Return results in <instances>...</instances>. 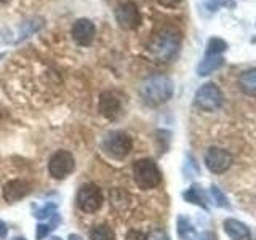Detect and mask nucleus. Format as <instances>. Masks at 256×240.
I'll list each match as a JSON object with an SVG mask.
<instances>
[{"instance_id": "dca6fc26", "label": "nucleus", "mask_w": 256, "mask_h": 240, "mask_svg": "<svg viewBox=\"0 0 256 240\" xmlns=\"http://www.w3.org/2000/svg\"><path fill=\"white\" fill-rule=\"evenodd\" d=\"M224 60L222 54H214V56H204V60L200 61V64L197 66V74L200 77L210 76L213 72H216L218 69H221L224 66Z\"/></svg>"}, {"instance_id": "cd10ccee", "label": "nucleus", "mask_w": 256, "mask_h": 240, "mask_svg": "<svg viewBox=\"0 0 256 240\" xmlns=\"http://www.w3.org/2000/svg\"><path fill=\"white\" fill-rule=\"evenodd\" d=\"M148 240H170V237L166 236V232L162 229H157V230H152Z\"/></svg>"}, {"instance_id": "aec40b11", "label": "nucleus", "mask_w": 256, "mask_h": 240, "mask_svg": "<svg viewBox=\"0 0 256 240\" xmlns=\"http://www.w3.org/2000/svg\"><path fill=\"white\" fill-rule=\"evenodd\" d=\"M228 42L224 38L218 37V36H213L208 38L206 42V48H205V54L206 56H214V54H222L224 52L228 50Z\"/></svg>"}, {"instance_id": "4be33fe9", "label": "nucleus", "mask_w": 256, "mask_h": 240, "mask_svg": "<svg viewBox=\"0 0 256 240\" xmlns=\"http://www.w3.org/2000/svg\"><path fill=\"white\" fill-rule=\"evenodd\" d=\"M184 198L190 204L206 206L205 205V192L200 186H190L186 192H184Z\"/></svg>"}, {"instance_id": "6e6552de", "label": "nucleus", "mask_w": 256, "mask_h": 240, "mask_svg": "<svg viewBox=\"0 0 256 240\" xmlns=\"http://www.w3.org/2000/svg\"><path fill=\"white\" fill-rule=\"evenodd\" d=\"M76 170V158L69 150H56L48 160V173L54 180H64Z\"/></svg>"}, {"instance_id": "f3484780", "label": "nucleus", "mask_w": 256, "mask_h": 240, "mask_svg": "<svg viewBox=\"0 0 256 240\" xmlns=\"http://www.w3.org/2000/svg\"><path fill=\"white\" fill-rule=\"evenodd\" d=\"M132 202V197L130 194L125 190V189H120V188H116L109 192V204L110 206L114 208L116 212H124L128 208Z\"/></svg>"}, {"instance_id": "bb28decb", "label": "nucleus", "mask_w": 256, "mask_h": 240, "mask_svg": "<svg viewBox=\"0 0 256 240\" xmlns=\"http://www.w3.org/2000/svg\"><path fill=\"white\" fill-rule=\"evenodd\" d=\"M125 240H148V236H146V234H142L141 230H134V229H132V230H128V232H126Z\"/></svg>"}, {"instance_id": "4468645a", "label": "nucleus", "mask_w": 256, "mask_h": 240, "mask_svg": "<svg viewBox=\"0 0 256 240\" xmlns=\"http://www.w3.org/2000/svg\"><path fill=\"white\" fill-rule=\"evenodd\" d=\"M224 230L230 237V240H252V232L246 224L234 218H228L224 221Z\"/></svg>"}, {"instance_id": "20e7f679", "label": "nucleus", "mask_w": 256, "mask_h": 240, "mask_svg": "<svg viewBox=\"0 0 256 240\" xmlns=\"http://www.w3.org/2000/svg\"><path fill=\"white\" fill-rule=\"evenodd\" d=\"M114 18L120 29L134 32L142 24V12L134 0H120L114 8Z\"/></svg>"}, {"instance_id": "f257e3e1", "label": "nucleus", "mask_w": 256, "mask_h": 240, "mask_svg": "<svg viewBox=\"0 0 256 240\" xmlns=\"http://www.w3.org/2000/svg\"><path fill=\"white\" fill-rule=\"evenodd\" d=\"M182 34L174 26H162L152 32L146 44V54L154 62H168L180 53Z\"/></svg>"}, {"instance_id": "c756f323", "label": "nucleus", "mask_w": 256, "mask_h": 240, "mask_svg": "<svg viewBox=\"0 0 256 240\" xmlns=\"http://www.w3.org/2000/svg\"><path fill=\"white\" fill-rule=\"evenodd\" d=\"M197 240H216V237H214V234H212V232H205V234L200 236Z\"/></svg>"}, {"instance_id": "b1692460", "label": "nucleus", "mask_w": 256, "mask_h": 240, "mask_svg": "<svg viewBox=\"0 0 256 240\" xmlns=\"http://www.w3.org/2000/svg\"><path fill=\"white\" fill-rule=\"evenodd\" d=\"M53 214H56V204H45L42 208L36 212V218L38 220H50Z\"/></svg>"}, {"instance_id": "a878e982", "label": "nucleus", "mask_w": 256, "mask_h": 240, "mask_svg": "<svg viewBox=\"0 0 256 240\" xmlns=\"http://www.w3.org/2000/svg\"><path fill=\"white\" fill-rule=\"evenodd\" d=\"M212 197H213V200H214V204L216 205H220V206H228V198L224 197V194L222 192L218 189V188H212Z\"/></svg>"}, {"instance_id": "2f4dec72", "label": "nucleus", "mask_w": 256, "mask_h": 240, "mask_svg": "<svg viewBox=\"0 0 256 240\" xmlns=\"http://www.w3.org/2000/svg\"><path fill=\"white\" fill-rule=\"evenodd\" d=\"M12 240H26L24 237H14V238H12Z\"/></svg>"}, {"instance_id": "f8f14e48", "label": "nucleus", "mask_w": 256, "mask_h": 240, "mask_svg": "<svg viewBox=\"0 0 256 240\" xmlns=\"http://www.w3.org/2000/svg\"><path fill=\"white\" fill-rule=\"evenodd\" d=\"M30 190H32V186L26 180L14 178L5 182V186L2 189V197L8 204H16V202H20L21 198L28 197L30 194Z\"/></svg>"}, {"instance_id": "c85d7f7f", "label": "nucleus", "mask_w": 256, "mask_h": 240, "mask_svg": "<svg viewBox=\"0 0 256 240\" xmlns=\"http://www.w3.org/2000/svg\"><path fill=\"white\" fill-rule=\"evenodd\" d=\"M8 234V228H6V224L0 220V238H5Z\"/></svg>"}, {"instance_id": "9b49d317", "label": "nucleus", "mask_w": 256, "mask_h": 240, "mask_svg": "<svg viewBox=\"0 0 256 240\" xmlns=\"http://www.w3.org/2000/svg\"><path fill=\"white\" fill-rule=\"evenodd\" d=\"M205 165L213 173H224L232 165V156L226 149L210 148L205 152Z\"/></svg>"}, {"instance_id": "2eb2a0df", "label": "nucleus", "mask_w": 256, "mask_h": 240, "mask_svg": "<svg viewBox=\"0 0 256 240\" xmlns=\"http://www.w3.org/2000/svg\"><path fill=\"white\" fill-rule=\"evenodd\" d=\"M44 18H38V16H34L29 21H24L18 26V32H16V38L13 44H20L22 40H26L28 37L34 36L36 32H38L40 29L44 28Z\"/></svg>"}, {"instance_id": "393cba45", "label": "nucleus", "mask_w": 256, "mask_h": 240, "mask_svg": "<svg viewBox=\"0 0 256 240\" xmlns=\"http://www.w3.org/2000/svg\"><path fill=\"white\" fill-rule=\"evenodd\" d=\"M154 2L160 6V8H165V10H176L182 5L184 0H154Z\"/></svg>"}, {"instance_id": "f03ea898", "label": "nucleus", "mask_w": 256, "mask_h": 240, "mask_svg": "<svg viewBox=\"0 0 256 240\" xmlns=\"http://www.w3.org/2000/svg\"><path fill=\"white\" fill-rule=\"evenodd\" d=\"M174 93V85L170 77L164 74H156L148 77L141 84L140 94L142 101L149 106H160L172 100Z\"/></svg>"}, {"instance_id": "7c9ffc66", "label": "nucleus", "mask_w": 256, "mask_h": 240, "mask_svg": "<svg viewBox=\"0 0 256 240\" xmlns=\"http://www.w3.org/2000/svg\"><path fill=\"white\" fill-rule=\"evenodd\" d=\"M68 240H84V238H82V237H80L78 234H70Z\"/></svg>"}, {"instance_id": "0eeeda50", "label": "nucleus", "mask_w": 256, "mask_h": 240, "mask_svg": "<svg viewBox=\"0 0 256 240\" xmlns=\"http://www.w3.org/2000/svg\"><path fill=\"white\" fill-rule=\"evenodd\" d=\"M102 149L108 152L112 158L122 160L133 149L132 136L125 132H112L102 142Z\"/></svg>"}, {"instance_id": "39448f33", "label": "nucleus", "mask_w": 256, "mask_h": 240, "mask_svg": "<svg viewBox=\"0 0 256 240\" xmlns=\"http://www.w3.org/2000/svg\"><path fill=\"white\" fill-rule=\"evenodd\" d=\"M76 204L78 206V210L84 213L93 214L96 212H100L104 204V196L100 186H96L93 182H86L84 186H80L76 197Z\"/></svg>"}, {"instance_id": "9d476101", "label": "nucleus", "mask_w": 256, "mask_h": 240, "mask_svg": "<svg viewBox=\"0 0 256 240\" xmlns=\"http://www.w3.org/2000/svg\"><path fill=\"white\" fill-rule=\"evenodd\" d=\"M70 37L74 44L78 46H90L94 42L96 37V26L92 20L88 18H78L72 22L70 28Z\"/></svg>"}, {"instance_id": "a211bd4d", "label": "nucleus", "mask_w": 256, "mask_h": 240, "mask_svg": "<svg viewBox=\"0 0 256 240\" xmlns=\"http://www.w3.org/2000/svg\"><path fill=\"white\" fill-rule=\"evenodd\" d=\"M238 86L245 94L256 96V68L246 69L238 78Z\"/></svg>"}, {"instance_id": "ddd939ff", "label": "nucleus", "mask_w": 256, "mask_h": 240, "mask_svg": "<svg viewBox=\"0 0 256 240\" xmlns=\"http://www.w3.org/2000/svg\"><path fill=\"white\" fill-rule=\"evenodd\" d=\"M98 109L102 117L108 120H116L120 114H122V102L112 92H102L100 94L98 101Z\"/></svg>"}, {"instance_id": "7ed1b4c3", "label": "nucleus", "mask_w": 256, "mask_h": 240, "mask_svg": "<svg viewBox=\"0 0 256 240\" xmlns=\"http://www.w3.org/2000/svg\"><path fill=\"white\" fill-rule=\"evenodd\" d=\"M133 180L140 189L149 190L156 189L162 182V173L154 160L141 158L133 164Z\"/></svg>"}, {"instance_id": "423d86ee", "label": "nucleus", "mask_w": 256, "mask_h": 240, "mask_svg": "<svg viewBox=\"0 0 256 240\" xmlns=\"http://www.w3.org/2000/svg\"><path fill=\"white\" fill-rule=\"evenodd\" d=\"M222 101H224V96H222L221 88L213 82L200 85L194 96V104L200 110H205V112L218 110L222 106Z\"/></svg>"}, {"instance_id": "5701e85b", "label": "nucleus", "mask_w": 256, "mask_h": 240, "mask_svg": "<svg viewBox=\"0 0 256 240\" xmlns=\"http://www.w3.org/2000/svg\"><path fill=\"white\" fill-rule=\"evenodd\" d=\"M237 6L236 0H205V8L208 12H218L221 8H228V10H234Z\"/></svg>"}, {"instance_id": "412c9836", "label": "nucleus", "mask_w": 256, "mask_h": 240, "mask_svg": "<svg viewBox=\"0 0 256 240\" xmlns=\"http://www.w3.org/2000/svg\"><path fill=\"white\" fill-rule=\"evenodd\" d=\"M90 240H116V232L108 224H98L92 228Z\"/></svg>"}, {"instance_id": "1a4fd4ad", "label": "nucleus", "mask_w": 256, "mask_h": 240, "mask_svg": "<svg viewBox=\"0 0 256 240\" xmlns=\"http://www.w3.org/2000/svg\"><path fill=\"white\" fill-rule=\"evenodd\" d=\"M46 0H0V18H18L28 16Z\"/></svg>"}, {"instance_id": "6ab92c4d", "label": "nucleus", "mask_w": 256, "mask_h": 240, "mask_svg": "<svg viewBox=\"0 0 256 240\" xmlns=\"http://www.w3.org/2000/svg\"><path fill=\"white\" fill-rule=\"evenodd\" d=\"M178 237L181 240H197V230L186 216L178 218Z\"/></svg>"}]
</instances>
